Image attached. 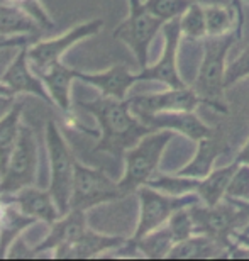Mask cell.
<instances>
[{"instance_id": "cell-1", "label": "cell", "mask_w": 249, "mask_h": 261, "mask_svg": "<svg viewBox=\"0 0 249 261\" xmlns=\"http://www.w3.org/2000/svg\"><path fill=\"white\" fill-rule=\"evenodd\" d=\"M78 107L92 114L98 122L100 134L97 136L98 141L93 148L97 153H108L121 158L143 136L154 130L134 116L127 98L119 100L102 95L92 100H80Z\"/></svg>"}, {"instance_id": "cell-2", "label": "cell", "mask_w": 249, "mask_h": 261, "mask_svg": "<svg viewBox=\"0 0 249 261\" xmlns=\"http://www.w3.org/2000/svg\"><path fill=\"white\" fill-rule=\"evenodd\" d=\"M173 130L154 129L146 136H143L132 148H129L124 154L126 171L119 180V187L124 195L136 192L139 187L146 185L149 180L156 176L158 165L161 161L164 149L173 139Z\"/></svg>"}, {"instance_id": "cell-3", "label": "cell", "mask_w": 249, "mask_h": 261, "mask_svg": "<svg viewBox=\"0 0 249 261\" xmlns=\"http://www.w3.org/2000/svg\"><path fill=\"white\" fill-rule=\"evenodd\" d=\"M234 43V33L226 36H209L205 41L204 60H202L195 88L202 103L215 109L217 112H227L226 103L222 102V93L226 88V56Z\"/></svg>"}, {"instance_id": "cell-4", "label": "cell", "mask_w": 249, "mask_h": 261, "mask_svg": "<svg viewBox=\"0 0 249 261\" xmlns=\"http://www.w3.org/2000/svg\"><path fill=\"white\" fill-rule=\"evenodd\" d=\"M46 149L49 158V192L61 216L70 212V200L73 192L75 156L68 141L54 121L46 124Z\"/></svg>"}, {"instance_id": "cell-5", "label": "cell", "mask_w": 249, "mask_h": 261, "mask_svg": "<svg viewBox=\"0 0 249 261\" xmlns=\"http://www.w3.org/2000/svg\"><path fill=\"white\" fill-rule=\"evenodd\" d=\"M39 170V146L36 133L22 124L17 144L0 176V195H12L24 187L36 185Z\"/></svg>"}, {"instance_id": "cell-6", "label": "cell", "mask_w": 249, "mask_h": 261, "mask_svg": "<svg viewBox=\"0 0 249 261\" xmlns=\"http://www.w3.org/2000/svg\"><path fill=\"white\" fill-rule=\"evenodd\" d=\"M161 19L151 14L143 0H129V15L114 29V38L129 46L141 68L148 66L149 46L158 31L164 28Z\"/></svg>"}, {"instance_id": "cell-7", "label": "cell", "mask_w": 249, "mask_h": 261, "mask_svg": "<svg viewBox=\"0 0 249 261\" xmlns=\"http://www.w3.org/2000/svg\"><path fill=\"white\" fill-rule=\"evenodd\" d=\"M139 197V219L132 239L146 236L148 232L164 226L176 211L199 203V194L168 195L149 185H143L136 190Z\"/></svg>"}, {"instance_id": "cell-8", "label": "cell", "mask_w": 249, "mask_h": 261, "mask_svg": "<svg viewBox=\"0 0 249 261\" xmlns=\"http://www.w3.org/2000/svg\"><path fill=\"white\" fill-rule=\"evenodd\" d=\"M126 197L119 181H114L105 171L75 161L73 192H71L70 211H83Z\"/></svg>"}, {"instance_id": "cell-9", "label": "cell", "mask_w": 249, "mask_h": 261, "mask_svg": "<svg viewBox=\"0 0 249 261\" xmlns=\"http://www.w3.org/2000/svg\"><path fill=\"white\" fill-rule=\"evenodd\" d=\"M102 20L100 19H93L88 22H81L75 28H71L68 33L63 36L53 39H46V41H38L34 44H29L27 55H29V63L31 68L34 70L36 75H39L41 71L48 70V68L54 66L56 63L61 61L66 51L71 46H75L76 43H80L81 39H87L90 36L97 34L102 29Z\"/></svg>"}, {"instance_id": "cell-10", "label": "cell", "mask_w": 249, "mask_h": 261, "mask_svg": "<svg viewBox=\"0 0 249 261\" xmlns=\"http://www.w3.org/2000/svg\"><path fill=\"white\" fill-rule=\"evenodd\" d=\"M134 116L146 122L149 117L159 112H176V111H195L202 103V98L197 95L193 88L181 87L170 88L158 93H144V95L127 97Z\"/></svg>"}, {"instance_id": "cell-11", "label": "cell", "mask_w": 249, "mask_h": 261, "mask_svg": "<svg viewBox=\"0 0 249 261\" xmlns=\"http://www.w3.org/2000/svg\"><path fill=\"white\" fill-rule=\"evenodd\" d=\"M164 48L159 60L153 66H144L137 73V80L141 82H159L170 88L185 87L183 80L176 70V55H178L180 36L183 34L180 28V17L164 24Z\"/></svg>"}, {"instance_id": "cell-12", "label": "cell", "mask_w": 249, "mask_h": 261, "mask_svg": "<svg viewBox=\"0 0 249 261\" xmlns=\"http://www.w3.org/2000/svg\"><path fill=\"white\" fill-rule=\"evenodd\" d=\"M27 48H29V44L20 46L17 55H15V58L12 60V63L7 66V70L4 71V75L0 80H2L15 95L25 93V95L39 97L41 100L51 103L53 100H51L43 80H41V78L34 73L33 68H31Z\"/></svg>"}, {"instance_id": "cell-13", "label": "cell", "mask_w": 249, "mask_h": 261, "mask_svg": "<svg viewBox=\"0 0 249 261\" xmlns=\"http://www.w3.org/2000/svg\"><path fill=\"white\" fill-rule=\"evenodd\" d=\"M48 236L43 239V243L36 246V253L41 256L43 253H51L53 258L73 244L83 232L87 231V219L83 211H70L68 214L61 216L58 221H54L49 226Z\"/></svg>"}, {"instance_id": "cell-14", "label": "cell", "mask_w": 249, "mask_h": 261, "mask_svg": "<svg viewBox=\"0 0 249 261\" xmlns=\"http://www.w3.org/2000/svg\"><path fill=\"white\" fill-rule=\"evenodd\" d=\"M5 202L14 203L25 216L36 219V221L53 224L61 217V212L56 207V202L49 190H41L38 187L31 185L24 187L12 195H0Z\"/></svg>"}, {"instance_id": "cell-15", "label": "cell", "mask_w": 249, "mask_h": 261, "mask_svg": "<svg viewBox=\"0 0 249 261\" xmlns=\"http://www.w3.org/2000/svg\"><path fill=\"white\" fill-rule=\"evenodd\" d=\"M76 80H81L83 83H87V85L98 88L102 95L119 98V100L127 98V92L131 90V87L134 83L139 82L137 73L134 75V73L129 71V68L124 65H114L108 68V70L98 71V73L78 71Z\"/></svg>"}, {"instance_id": "cell-16", "label": "cell", "mask_w": 249, "mask_h": 261, "mask_svg": "<svg viewBox=\"0 0 249 261\" xmlns=\"http://www.w3.org/2000/svg\"><path fill=\"white\" fill-rule=\"evenodd\" d=\"M144 124H148L151 129H168L173 133H180L193 141H200L214 133L205 122L200 121V117L193 111L159 112L149 117Z\"/></svg>"}, {"instance_id": "cell-17", "label": "cell", "mask_w": 249, "mask_h": 261, "mask_svg": "<svg viewBox=\"0 0 249 261\" xmlns=\"http://www.w3.org/2000/svg\"><path fill=\"white\" fill-rule=\"evenodd\" d=\"M126 241L127 239L121 236H105V234H98L87 229L73 244L63 249L56 259H87L105 256L107 251L119 249V246H122Z\"/></svg>"}, {"instance_id": "cell-18", "label": "cell", "mask_w": 249, "mask_h": 261, "mask_svg": "<svg viewBox=\"0 0 249 261\" xmlns=\"http://www.w3.org/2000/svg\"><path fill=\"white\" fill-rule=\"evenodd\" d=\"M76 75H78V70L68 68L66 65L61 63V61L56 63L54 66L48 68V70L41 71L38 75L43 80L53 103L65 114H70L71 111L70 88L73 80H76Z\"/></svg>"}, {"instance_id": "cell-19", "label": "cell", "mask_w": 249, "mask_h": 261, "mask_svg": "<svg viewBox=\"0 0 249 261\" xmlns=\"http://www.w3.org/2000/svg\"><path fill=\"white\" fill-rule=\"evenodd\" d=\"M229 248L215 238L207 234L195 232L193 236L176 243L170 251V259H207V258H220L227 256Z\"/></svg>"}, {"instance_id": "cell-20", "label": "cell", "mask_w": 249, "mask_h": 261, "mask_svg": "<svg viewBox=\"0 0 249 261\" xmlns=\"http://www.w3.org/2000/svg\"><path fill=\"white\" fill-rule=\"evenodd\" d=\"M197 153L193 156V160L188 165L183 166L181 170H178V175L191 176V178H205L207 175L212 171L215 160L219 158L222 151L226 149V141L215 136L212 133L207 138H202L200 141H197Z\"/></svg>"}, {"instance_id": "cell-21", "label": "cell", "mask_w": 249, "mask_h": 261, "mask_svg": "<svg viewBox=\"0 0 249 261\" xmlns=\"http://www.w3.org/2000/svg\"><path fill=\"white\" fill-rule=\"evenodd\" d=\"M24 102L17 100L15 106L10 109L7 116L0 119V176H2L5 166L9 163V158L17 144L19 134H20V117H22Z\"/></svg>"}, {"instance_id": "cell-22", "label": "cell", "mask_w": 249, "mask_h": 261, "mask_svg": "<svg viewBox=\"0 0 249 261\" xmlns=\"http://www.w3.org/2000/svg\"><path fill=\"white\" fill-rule=\"evenodd\" d=\"M237 165L239 163L234 160L231 165L212 170L205 178H202L199 181L197 194H199V197L207 203V205H215V203L222 202V198L226 197L227 187H229V181L232 178V175H234Z\"/></svg>"}, {"instance_id": "cell-23", "label": "cell", "mask_w": 249, "mask_h": 261, "mask_svg": "<svg viewBox=\"0 0 249 261\" xmlns=\"http://www.w3.org/2000/svg\"><path fill=\"white\" fill-rule=\"evenodd\" d=\"M41 25L31 15L14 4H0V34L2 36H34Z\"/></svg>"}, {"instance_id": "cell-24", "label": "cell", "mask_w": 249, "mask_h": 261, "mask_svg": "<svg viewBox=\"0 0 249 261\" xmlns=\"http://www.w3.org/2000/svg\"><path fill=\"white\" fill-rule=\"evenodd\" d=\"M132 241L136 244L139 254L149 259L168 258L170 251L176 244V239L173 236V232H171V229L168 227V224L148 232L146 236H143L139 239H132Z\"/></svg>"}, {"instance_id": "cell-25", "label": "cell", "mask_w": 249, "mask_h": 261, "mask_svg": "<svg viewBox=\"0 0 249 261\" xmlns=\"http://www.w3.org/2000/svg\"><path fill=\"white\" fill-rule=\"evenodd\" d=\"M38 221L24 212H20L14 203L7 202V211H5L4 222L0 226V258L7 256V251L15 239L22 234L29 226H33Z\"/></svg>"}, {"instance_id": "cell-26", "label": "cell", "mask_w": 249, "mask_h": 261, "mask_svg": "<svg viewBox=\"0 0 249 261\" xmlns=\"http://www.w3.org/2000/svg\"><path fill=\"white\" fill-rule=\"evenodd\" d=\"M207 19V36H226L234 29V10L220 4L204 5Z\"/></svg>"}, {"instance_id": "cell-27", "label": "cell", "mask_w": 249, "mask_h": 261, "mask_svg": "<svg viewBox=\"0 0 249 261\" xmlns=\"http://www.w3.org/2000/svg\"><path fill=\"white\" fill-rule=\"evenodd\" d=\"M199 178H191L185 175H163L154 176L148 181L146 185L153 187L159 192H164L168 195H186V194H197L199 189Z\"/></svg>"}, {"instance_id": "cell-28", "label": "cell", "mask_w": 249, "mask_h": 261, "mask_svg": "<svg viewBox=\"0 0 249 261\" xmlns=\"http://www.w3.org/2000/svg\"><path fill=\"white\" fill-rule=\"evenodd\" d=\"M180 28L181 33L188 38L200 39L207 36V19H205V10L204 5L200 2H195L185 10V14L180 17Z\"/></svg>"}, {"instance_id": "cell-29", "label": "cell", "mask_w": 249, "mask_h": 261, "mask_svg": "<svg viewBox=\"0 0 249 261\" xmlns=\"http://www.w3.org/2000/svg\"><path fill=\"white\" fill-rule=\"evenodd\" d=\"M193 2L195 0H144L149 12L161 19L163 22L181 17Z\"/></svg>"}, {"instance_id": "cell-30", "label": "cell", "mask_w": 249, "mask_h": 261, "mask_svg": "<svg viewBox=\"0 0 249 261\" xmlns=\"http://www.w3.org/2000/svg\"><path fill=\"white\" fill-rule=\"evenodd\" d=\"M226 198L249 202V165L239 163L227 187Z\"/></svg>"}, {"instance_id": "cell-31", "label": "cell", "mask_w": 249, "mask_h": 261, "mask_svg": "<svg viewBox=\"0 0 249 261\" xmlns=\"http://www.w3.org/2000/svg\"><path fill=\"white\" fill-rule=\"evenodd\" d=\"M166 224H168V227L171 229V232H173L176 243L183 241V239L195 234V222H193V217H191L190 207L176 211Z\"/></svg>"}, {"instance_id": "cell-32", "label": "cell", "mask_w": 249, "mask_h": 261, "mask_svg": "<svg viewBox=\"0 0 249 261\" xmlns=\"http://www.w3.org/2000/svg\"><path fill=\"white\" fill-rule=\"evenodd\" d=\"M246 76H249V46L244 48V51H242L232 63L227 65L226 87H229L232 83L239 82L241 78H246Z\"/></svg>"}, {"instance_id": "cell-33", "label": "cell", "mask_w": 249, "mask_h": 261, "mask_svg": "<svg viewBox=\"0 0 249 261\" xmlns=\"http://www.w3.org/2000/svg\"><path fill=\"white\" fill-rule=\"evenodd\" d=\"M36 256H38V253H36V248L27 246V243L24 241V238L19 236L12 244H10V248H9V251H7V256H5V258H12V259H33Z\"/></svg>"}, {"instance_id": "cell-34", "label": "cell", "mask_w": 249, "mask_h": 261, "mask_svg": "<svg viewBox=\"0 0 249 261\" xmlns=\"http://www.w3.org/2000/svg\"><path fill=\"white\" fill-rule=\"evenodd\" d=\"M31 43V36H2L0 34V49L20 48Z\"/></svg>"}, {"instance_id": "cell-35", "label": "cell", "mask_w": 249, "mask_h": 261, "mask_svg": "<svg viewBox=\"0 0 249 261\" xmlns=\"http://www.w3.org/2000/svg\"><path fill=\"white\" fill-rule=\"evenodd\" d=\"M17 102V95L12 92H7V93H0V119L4 116H7L10 112V109L15 106Z\"/></svg>"}, {"instance_id": "cell-36", "label": "cell", "mask_w": 249, "mask_h": 261, "mask_svg": "<svg viewBox=\"0 0 249 261\" xmlns=\"http://www.w3.org/2000/svg\"><path fill=\"white\" fill-rule=\"evenodd\" d=\"M236 161L237 163H242V165H249V139L246 141V144L239 149V153H237V156H236Z\"/></svg>"}, {"instance_id": "cell-37", "label": "cell", "mask_w": 249, "mask_h": 261, "mask_svg": "<svg viewBox=\"0 0 249 261\" xmlns=\"http://www.w3.org/2000/svg\"><path fill=\"white\" fill-rule=\"evenodd\" d=\"M232 239L237 243H242V244H246V246H249V232H241L239 229H237V231L232 232Z\"/></svg>"}, {"instance_id": "cell-38", "label": "cell", "mask_w": 249, "mask_h": 261, "mask_svg": "<svg viewBox=\"0 0 249 261\" xmlns=\"http://www.w3.org/2000/svg\"><path fill=\"white\" fill-rule=\"evenodd\" d=\"M5 211H7V202H5L2 197H0V226H2V222H4Z\"/></svg>"}, {"instance_id": "cell-39", "label": "cell", "mask_w": 249, "mask_h": 261, "mask_svg": "<svg viewBox=\"0 0 249 261\" xmlns=\"http://www.w3.org/2000/svg\"><path fill=\"white\" fill-rule=\"evenodd\" d=\"M9 4H14V5H22L24 2H27V0H7Z\"/></svg>"}, {"instance_id": "cell-40", "label": "cell", "mask_w": 249, "mask_h": 261, "mask_svg": "<svg viewBox=\"0 0 249 261\" xmlns=\"http://www.w3.org/2000/svg\"><path fill=\"white\" fill-rule=\"evenodd\" d=\"M197 2H207V0H197Z\"/></svg>"}, {"instance_id": "cell-41", "label": "cell", "mask_w": 249, "mask_h": 261, "mask_svg": "<svg viewBox=\"0 0 249 261\" xmlns=\"http://www.w3.org/2000/svg\"><path fill=\"white\" fill-rule=\"evenodd\" d=\"M247 222H249V216H247Z\"/></svg>"}]
</instances>
